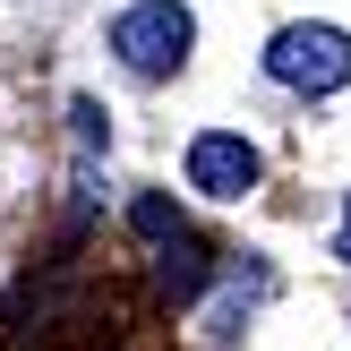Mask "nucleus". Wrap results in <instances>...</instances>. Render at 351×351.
<instances>
[{
    "label": "nucleus",
    "instance_id": "obj_3",
    "mask_svg": "<svg viewBox=\"0 0 351 351\" xmlns=\"http://www.w3.org/2000/svg\"><path fill=\"white\" fill-rule=\"evenodd\" d=\"M189 189H206V197H249L257 189V146L232 137V129L189 137Z\"/></svg>",
    "mask_w": 351,
    "mask_h": 351
},
{
    "label": "nucleus",
    "instance_id": "obj_1",
    "mask_svg": "<svg viewBox=\"0 0 351 351\" xmlns=\"http://www.w3.org/2000/svg\"><path fill=\"white\" fill-rule=\"evenodd\" d=\"M189 43H197V17H189L180 0H137V9L112 17V51L137 77H171V69L189 60Z\"/></svg>",
    "mask_w": 351,
    "mask_h": 351
},
{
    "label": "nucleus",
    "instance_id": "obj_2",
    "mask_svg": "<svg viewBox=\"0 0 351 351\" xmlns=\"http://www.w3.org/2000/svg\"><path fill=\"white\" fill-rule=\"evenodd\" d=\"M266 69L291 95H335V86H351V34L343 26H283L266 43Z\"/></svg>",
    "mask_w": 351,
    "mask_h": 351
},
{
    "label": "nucleus",
    "instance_id": "obj_4",
    "mask_svg": "<svg viewBox=\"0 0 351 351\" xmlns=\"http://www.w3.org/2000/svg\"><path fill=\"white\" fill-rule=\"evenodd\" d=\"M335 257H343V266H351V206H343V232H335Z\"/></svg>",
    "mask_w": 351,
    "mask_h": 351
}]
</instances>
